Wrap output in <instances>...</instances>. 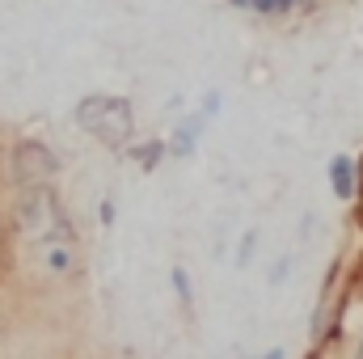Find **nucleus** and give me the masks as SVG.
Masks as SVG:
<instances>
[{
  "label": "nucleus",
  "mask_w": 363,
  "mask_h": 359,
  "mask_svg": "<svg viewBox=\"0 0 363 359\" xmlns=\"http://www.w3.org/2000/svg\"><path fill=\"white\" fill-rule=\"evenodd\" d=\"M330 174H334V190H338L342 199H351V194H355V165H351V157H338Z\"/></svg>",
  "instance_id": "nucleus-2"
},
{
  "label": "nucleus",
  "mask_w": 363,
  "mask_h": 359,
  "mask_svg": "<svg viewBox=\"0 0 363 359\" xmlns=\"http://www.w3.org/2000/svg\"><path fill=\"white\" fill-rule=\"evenodd\" d=\"M267 359H283V355H279V351H271V355H267Z\"/></svg>",
  "instance_id": "nucleus-5"
},
{
  "label": "nucleus",
  "mask_w": 363,
  "mask_h": 359,
  "mask_svg": "<svg viewBox=\"0 0 363 359\" xmlns=\"http://www.w3.org/2000/svg\"><path fill=\"white\" fill-rule=\"evenodd\" d=\"M359 359H363V347H359Z\"/></svg>",
  "instance_id": "nucleus-6"
},
{
  "label": "nucleus",
  "mask_w": 363,
  "mask_h": 359,
  "mask_svg": "<svg viewBox=\"0 0 363 359\" xmlns=\"http://www.w3.org/2000/svg\"><path fill=\"white\" fill-rule=\"evenodd\" d=\"M250 9H258V13H283V9H291V0H250Z\"/></svg>",
  "instance_id": "nucleus-3"
},
{
  "label": "nucleus",
  "mask_w": 363,
  "mask_h": 359,
  "mask_svg": "<svg viewBox=\"0 0 363 359\" xmlns=\"http://www.w3.org/2000/svg\"><path fill=\"white\" fill-rule=\"evenodd\" d=\"M77 114H81V123L89 127L93 136H101L106 144H123L127 131H131V110L118 97H89V101H81Z\"/></svg>",
  "instance_id": "nucleus-1"
},
{
  "label": "nucleus",
  "mask_w": 363,
  "mask_h": 359,
  "mask_svg": "<svg viewBox=\"0 0 363 359\" xmlns=\"http://www.w3.org/2000/svg\"><path fill=\"white\" fill-rule=\"evenodd\" d=\"M157 157H161V144H152V148H144V153H140V161H144V165H157Z\"/></svg>",
  "instance_id": "nucleus-4"
}]
</instances>
